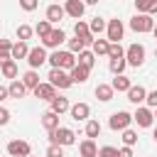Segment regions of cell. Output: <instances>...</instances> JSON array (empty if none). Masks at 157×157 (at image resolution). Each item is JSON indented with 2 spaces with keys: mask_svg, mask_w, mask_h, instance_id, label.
<instances>
[{
  "mask_svg": "<svg viewBox=\"0 0 157 157\" xmlns=\"http://www.w3.org/2000/svg\"><path fill=\"white\" fill-rule=\"evenodd\" d=\"M113 93H115V91H113L110 83H98V86H96V98L103 101V103H108V101L113 98Z\"/></svg>",
  "mask_w": 157,
  "mask_h": 157,
  "instance_id": "cell-19",
  "label": "cell"
},
{
  "mask_svg": "<svg viewBox=\"0 0 157 157\" xmlns=\"http://www.w3.org/2000/svg\"><path fill=\"white\" fill-rule=\"evenodd\" d=\"M7 123H10V110L0 108V125H7Z\"/></svg>",
  "mask_w": 157,
  "mask_h": 157,
  "instance_id": "cell-43",
  "label": "cell"
},
{
  "mask_svg": "<svg viewBox=\"0 0 157 157\" xmlns=\"http://www.w3.org/2000/svg\"><path fill=\"white\" fill-rule=\"evenodd\" d=\"M152 137H155V140H157V128H155V132H152Z\"/></svg>",
  "mask_w": 157,
  "mask_h": 157,
  "instance_id": "cell-47",
  "label": "cell"
},
{
  "mask_svg": "<svg viewBox=\"0 0 157 157\" xmlns=\"http://www.w3.org/2000/svg\"><path fill=\"white\" fill-rule=\"evenodd\" d=\"M0 71H2L5 78H12V81H15V76H17V61H15V59L2 61V64H0Z\"/></svg>",
  "mask_w": 157,
  "mask_h": 157,
  "instance_id": "cell-22",
  "label": "cell"
},
{
  "mask_svg": "<svg viewBox=\"0 0 157 157\" xmlns=\"http://www.w3.org/2000/svg\"><path fill=\"white\" fill-rule=\"evenodd\" d=\"M12 59V42L10 39H0V64Z\"/></svg>",
  "mask_w": 157,
  "mask_h": 157,
  "instance_id": "cell-30",
  "label": "cell"
},
{
  "mask_svg": "<svg viewBox=\"0 0 157 157\" xmlns=\"http://www.w3.org/2000/svg\"><path fill=\"white\" fill-rule=\"evenodd\" d=\"M125 61L130 66H142V61H145V47L142 44H130L125 49Z\"/></svg>",
  "mask_w": 157,
  "mask_h": 157,
  "instance_id": "cell-3",
  "label": "cell"
},
{
  "mask_svg": "<svg viewBox=\"0 0 157 157\" xmlns=\"http://www.w3.org/2000/svg\"><path fill=\"white\" fill-rule=\"evenodd\" d=\"M98 135H101V123L98 120H88L86 123V137L88 140H96Z\"/></svg>",
  "mask_w": 157,
  "mask_h": 157,
  "instance_id": "cell-31",
  "label": "cell"
},
{
  "mask_svg": "<svg viewBox=\"0 0 157 157\" xmlns=\"http://www.w3.org/2000/svg\"><path fill=\"white\" fill-rule=\"evenodd\" d=\"M22 83H25V88H32V91H34V88L39 86V74L29 69V71H27V74L22 76Z\"/></svg>",
  "mask_w": 157,
  "mask_h": 157,
  "instance_id": "cell-27",
  "label": "cell"
},
{
  "mask_svg": "<svg viewBox=\"0 0 157 157\" xmlns=\"http://www.w3.org/2000/svg\"><path fill=\"white\" fill-rule=\"evenodd\" d=\"M118 157H132V147H120L118 150Z\"/></svg>",
  "mask_w": 157,
  "mask_h": 157,
  "instance_id": "cell-44",
  "label": "cell"
},
{
  "mask_svg": "<svg viewBox=\"0 0 157 157\" xmlns=\"http://www.w3.org/2000/svg\"><path fill=\"white\" fill-rule=\"evenodd\" d=\"M155 118H157V110H155Z\"/></svg>",
  "mask_w": 157,
  "mask_h": 157,
  "instance_id": "cell-49",
  "label": "cell"
},
{
  "mask_svg": "<svg viewBox=\"0 0 157 157\" xmlns=\"http://www.w3.org/2000/svg\"><path fill=\"white\" fill-rule=\"evenodd\" d=\"M78 152H81V157H98V147H96V142L88 140V137L78 145Z\"/></svg>",
  "mask_w": 157,
  "mask_h": 157,
  "instance_id": "cell-21",
  "label": "cell"
},
{
  "mask_svg": "<svg viewBox=\"0 0 157 157\" xmlns=\"http://www.w3.org/2000/svg\"><path fill=\"white\" fill-rule=\"evenodd\" d=\"M34 96H37L39 101H49V103H52V101L56 98V88H54L52 83H39V86L34 88Z\"/></svg>",
  "mask_w": 157,
  "mask_h": 157,
  "instance_id": "cell-12",
  "label": "cell"
},
{
  "mask_svg": "<svg viewBox=\"0 0 157 157\" xmlns=\"http://www.w3.org/2000/svg\"><path fill=\"white\" fill-rule=\"evenodd\" d=\"M132 120H135L140 128H150V125L155 123V113H152L150 108H137L135 115H132Z\"/></svg>",
  "mask_w": 157,
  "mask_h": 157,
  "instance_id": "cell-10",
  "label": "cell"
},
{
  "mask_svg": "<svg viewBox=\"0 0 157 157\" xmlns=\"http://www.w3.org/2000/svg\"><path fill=\"white\" fill-rule=\"evenodd\" d=\"M145 98H147V91H145L142 86H132V88L128 91V101H130V103H135V105H137V103H142Z\"/></svg>",
  "mask_w": 157,
  "mask_h": 157,
  "instance_id": "cell-23",
  "label": "cell"
},
{
  "mask_svg": "<svg viewBox=\"0 0 157 157\" xmlns=\"http://www.w3.org/2000/svg\"><path fill=\"white\" fill-rule=\"evenodd\" d=\"M83 49H86V44H83V39H78V37H74V39H69V52H71V54H74V52H78V54H81Z\"/></svg>",
  "mask_w": 157,
  "mask_h": 157,
  "instance_id": "cell-39",
  "label": "cell"
},
{
  "mask_svg": "<svg viewBox=\"0 0 157 157\" xmlns=\"http://www.w3.org/2000/svg\"><path fill=\"white\" fill-rule=\"evenodd\" d=\"M69 113H71V118H74V120H86V123H88L91 108H88V103H74Z\"/></svg>",
  "mask_w": 157,
  "mask_h": 157,
  "instance_id": "cell-14",
  "label": "cell"
},
{
  "mask_svg": "<svg viewBox=\"0 0 157 157\" xmlns=\"http://www.w3.org/2000/svg\"><path fill=\"white\" fill-rule=\"evenodd\" d=\"M64 39H66L64 29H61V27H56V29H52V34H49L47 39H42V44H44V47H49V49H56Z\"/></svg>",
  "mask_w": 157,
  "mask_h": 157,
  "instance_id": "cell-13",
  "label": "cell"
},
{
  "mask_svg": "<svg viewBox=\"0 0 157 157\" xmlns=\"http://www.w3.org/2000/svg\"><path fill=\"white\" fill-rule=\"evenodd\" d=\"M83 10H86V5L81 0H66V5H64V12L71 15V17H76V20L83 15Z\"/></svg>",
  "mask_w": 157,
  "mask_h": 157,
  "instance_id": "cell-15",
  "label": "cell"
},
{
  "mask_svg": "<svg viewBox=\"0 0 157 157\" xmlns=\"http://www.w3.org/2000/svg\"><path fill=\"white\" fill-rule=\"evenodd\" d=\"M125 64H128L125 59H113V61H110V71H113L115 76H123V71H125Z\"/></svg>",
  "mask_w": 157,
  "mask_h": 157,
  "instance_id": "cell-36",
  "label": "cell"
},
{
  "mask_svg": "<svg viewBox=\"0 0 157 157\" xmlns=\"http://www.w3.org/2000/svg\"><path fill=\"white\" fill-rule=\"evenodd\" d=\"M88 74H91V69H86V66L76 64V66L71 69V74H69V76H71V81H74V83H83V81L88 78Z\"/></svg>",
  "mask_w": 157,
  "mask_h": 157,
  "instance_id": "cell-18",
  "label": "cell"
},
{
  "mask_svg": "<svg viewBox=\"0 0 157 157\" xmlns=\"http://www.w3.org/2000/svg\"><path fill=\"white\" fill-rule=\"evenodd\" d=\"M32 32H34V29H32L29 25H20V27H17V37H20V42H27V39L32 37Z\"/></svg>",
  "mask_w": 157,
  "mask_h": 157,
  "instance_id": "cell-38",
  "label": "cell"
},
{
  "mask_svg": "<svg viewBox=\"0 0 157 157\" xmlns=\"http://www.w3.org/2000/svg\"><path fill=\"white\" fill-rule=\"evenodd\" d=\"M78 64L86 66V69H93V64H96V54L88 52V49H83V52L78 54Z\"/></svg>",
  "mask_w": 157,
  "mask_h": 157,
  "instance_id": "cell-29",
  "label": "cell"
},
{
  "mask_svg": "<svg viewBox=\"0 0 157 157\" xmlns=\"http://www.w3.org/2000/svg\"><path fill=\"white\" fill-rule=\"evenodd\" d=\"M47 157H64V150H61L59 145H49V150H47Z\"/></svg>",
  "mask_w": 157,
  "mask_h": 157,
  "instance_id": "cell-41",
  "label": "cell"
},
{
  "mask_svg": "<svg viewBox=\"0 0 157 157\" xmlns=\"http://www.w3.org/2000/svg\"><path fill=\"white\" fill-rule=\"evenodd\" d=\"M47 61L52 64V69H61V71H71V69L78 64V61H76V56H74L71 52H59V49H56Z\"/></svg>",
  "mask_w": 157,
  "mask_h": 157,
  "instance_id": "cell-1",
  "label": "cell"
},
{
  "mask_svg": "<svg viewBox=\"0 0 157 157\" xmlns=\"http://www.w3.org/2000/svg\"><path fill=\"white\" fill-rule=\"evenodd\" d=\"M49 83H52L54 88H69L74 81H71V76H69L66 71H61V69H52V71H49Z\"/></svg>",
  "mask_w": 157,
  "mask_h": 157,
  "instance_id": "cell-7",
  "label": "cell"
},
{
  "mask_svg": "<svg viewBox=\"0 0 157 157\" xmlns=\"http://www.w3.org/2000/svg\"><path fill=\"white\" fill-rule=\"evenodd\" d=\"M108 49H110V42H108V39H96L91 52H93L96 56H101V54H108Z\"/></svg>",
  "mask_w": 157,
  "mask_h": 157,
  "instance_id": "cell-32",
  "label": "cell"
},
{
  "mask_svg": "<svg viewBox=\"0 0 157 157\" xmlns=\"http://www.w3.org/2000/svg\"><path fill=\"white\" fill-rule=\"evenodd\" d=\"M29 152H32V147L25 140H10L7 142V155L10 157H32Z\"/></svg>",
  "mask_w": 157,
  "mask_h": 157,
  "instance_id": "cell-6",
  "label": "cell"
},
{
  "mask_svg": "<svg viewBox=\"0 0 157 157\" xmlns=\"http://www.w3.org/2000/svg\"><path fill=\"white\" fill-rule=\"evenodd\" d=\"M42 125H44L49 132L59 130V115H56V113H52V110H47V113L42 115Z\"/></svg>",
  "mask_w": 157,
  "mask_h": 157,
  "instance_id": "cell-20",
  "label": "cell"
},
{
  "mask_svg": "<svg viewBox=\"0 0 157 157\" xmlns=\"http://www.w3.org/2000/svg\"><path fill=\"white\" fill-rule=\"evenodd\" d=\"M52 29H54V27H52V25H49L47 20H42V22H37V27H34V32H37V34H39L42 39H47V37L52 34Z\"/></svg>",
  "mask_w": 157,
  "mask_h": 157,
  "instance_id": "cell-34",
  "label": "cell"
},
{
  "mask_svg": "<svg viewBox=\"0 0 157 157\" xmlns=\"http://www.w3.org/2000/svg\"><path fill=\"white\" fill-rule=\"evenodd\" d=\"M108 56H110V61H113V59H125V49H123L120 44H110Z\"/></svg>",
  "mask_w": 157,
  "mask_h": 157,
  "instance_id": "cell-35",
  "label": "cell"
},
{
  "mask_svg": "<svg viewBox=\"0 0 157 157\" xmlns=\"http://www.w3.org/2000/svg\"><path fill=\"white\" fill-rule=\"evenodd\" d=\"M152 34H155V39H157V27H155V29H152Z\"/></svg>",
  "mask_w": 157,
  "mask_h": 157,
  "instance_id": "cell-48",
  "label": "cell"
},
{
  "mask_svg": "<svg viewBox=\"0 0 157 157\" xmlns=\"http://www.w3.org/2000/svg\"><path fill=\"white\" fill-rule=\"evenodd\" d=\"M7 96H10V91H7V88H5V86H0V101H5V98H7Z\"/></svg>",
  "mask_w": 157,
  "mask_h": 157,
  "instance_id": "cell-46",
  "label": "cell"
},
{
  "mask_svg": "<svg viewBox=\"0 0 157 157\" xmlns=\"http://www.w3.org/2000/svg\"><path fill=\"white\" fill-rule=\"evenodd\" d=\"M110 86H113V91H125V93H128V91L132 88V81H130L128 76H115Z\"/></svg>",
  "mask_w": 157,
  "mask_h": 157,
  "instance_id": "cell-26",
  "label": "cell"
},
{
  "mask_svg": "<svg viewBox=\"0 0 157 157\" xmlns=\"http://www.w3.org/2000/svg\"><path fill=\"white\" fill-rule=\"evenodd\" d=\"M137 15H157V0H135Z\"/></svg>",
  "mask_w": 157,
  "mask_h": 157,
  "instance_id": "cell-16",
  "label": "cell"
},
{
  "mask_svg": "<svg viewBox=\"0 0 157 157\" xmlns=\"http://www.w3.org/2000/svg\"><path fill=\"white\" fill-rule=\"evenodd\" d=\"M145 101H147V105H150V108H155V110H157V91H150Z\"/></svg>",
  "mask_w": 157,
  "mask_h": 157,
  "instance_id": "cell-42",
  "label": "cell"
},
{
  "mask_svg": "<svg viewBox=\"0 0 157 157\" xmlns=\"http://www.w3.org/2000/svg\"><path fill=\"white\" fill-rule=\"evenodd\" d=\"M74 34H76L78 39H83V44H86V47H88V44L93 47V42H96V39H93V34H91V29H88V25H86V22H81V20L74 25Z\"/></svg>",
  "mask_w": 157,
  "mask_h": 157,
  "instance_id": "cell-11",
  "label": "cell"
},
{
  "mask_svg": "<svg viewBox=\"0 0 157 157\" xmlns=\"http://www.w3.org/2000/svg\"><path fill=\"white\" fill-rule=\"evenodd\" d=\"M123 142H125V147H132V145L137 142V132H135V130H130V128H128V130H123Z\"/></svg>",
  "mask_w": 157,
  "mask_h": 157,
  "instance_id": "cell-37",
  "label": "cell"
},
{
  "mask_svg": "<svg viewBox=\"0 0 157 157\" xmlns=\"http://www.w3.org/2000/svg\"><path fill=\"white\" fill-rule=\"evenodd\" d=\"M20 5H22L25 10H34V7H37V2H34V0H22Z\"/></svg>",
  "mask_w": 157,
  "mask_h": 157,
  "instance_id": "cell-45",
  "label": "cell"
},
{
  "mask_svg": "<svg viewBox=\"0 0 157 157\" xmlns=\"http://www.w3.org/2000/svg\"><path fill=\"white\" fill-rule=\"evenodd\" d=\"M66 110H71V105H69V98H61V96H56V98L52 101V113L61 115V113H66Z\"/></svg>",
  "mask_w": 157,
  "mask_h": 157,
  "instance_id": "cell-24",
  "label": "cell"
},
{
  "mask_svg": "<svg viewBox=\"0 0 157 157\" xmlns=\"http://www.w3.org/2000/svg\"><path fill=\"white\" fill-rule=\"evenodd\" d=\"M98 157H118V147L105 145V147H101V150H98Z\"/></svg>",
  "mask_w": 157,
  "mask_h": 157,
  "instance_id": "cell-40",
  "label": "cell"
},
{
  "mask_svg": "<svg viewBox=\"0 0 157 157\" xmlns=\"http://www.w3.org/2000/svg\"><path fill=\"white\" fill-rule=\"evenodd\" d=\"M7 91H10V98H22L27 88H25V83H22L20 78H15V81H12L10 86H7Z\"/></svg>",
  "mask_w": 157,
  "mask_h": 157,
  "instance_id": "cell-28",
  "label": "cell"
},
{
  "mask_svg": "<svg viewBox=\"0 0 157 157\" xmlns=\"http://www.w3.org/2000/svg\"><path fill=\"white\" fill-rule=\"evenodd\" d=\"M76 135L71 128H59L54 132H49V145H59V147H66V145H74Z\"/></svg>",
  "mask_w": 157,
  "mask_h": 157,
  "instance_id": "cell-2",
  "label": "cell"
},
{
  "mask_svg": "<svg viewBox=\"0 0 157 157\" xmlns=\"http://www.w3.org/2000/svg\"><path fill=\"white\" fill-rule=\"evenodd\" d=\"M130 123H132V115H130L128 110H118V113H113L110 120H108L110 130H128Z\"/></svg>",
  "mask_w": 157,
  "mask_h": 157,
  "instance_id": "cell-5",
  "label": "cell"
},
{
  "mask_svg": "<svg viewBox=\"0 0 157 157\" xmlns=\"http://www.w3.org/2000/svg\"><path fill=\"white\" fill-rule=\"evenodd\" d=\"M105 27H108V25H105V20H103V17H93V20H91V25H88L91 34H101Z\"/></svg>",
  "mask_w": 157,
  "mask_h": 157,
  "instance_id": "cell-33",
  "label": "cell"
},
{
  "mask_svg": "<svg viewBox=\"0 0 157 157\" xmlns=\"http://www.w3.org/2000/svg\"><path fill=\"white\" fill-rule=\"evenodd\" d=\"M130 29L132 32H152L155 29V22H152V17L150 15H135L132 20H130Z\"/></svg>",
  "mask_w": 157,
  "mask_h": 157,
  "instance_id": "cell-4",
  "label": "cell"
},
{
  "mask_svg": "<svg viewBox=\"0 0 157 157\" xmlns=\"http://www.w3.org/2000/svg\"><path fill=\"white\" fill-rule=\"evenodd\" d=\"M105 34H108L110 44H120V39H123V22L120 20H110L108 27H105Z\"/></svg>",
  "mask_w": 157,
  "mask_h": 157,
  "instance_id": "cell-8",
  "label": "cell"
},
{
  "mask_svg": "<svg viewBox=\"0 0 157 157\" xmlns=\"http://www.w3.org/2000/svg\"><path fill=\"white\" fill-rule=\"evenodd\" d=\"M27 54H29L27 42H15V44H12V59H15V61H17V59H27Z\"/></svg>",
  "mask_w": 157,
  "mask_h": 157,
  "instance_id": "cell-25",
  "label": "cell"
},
{
  "mask_svg": "<svg viewBox=\"0 0 157 157\" xmlns=\"http://www.w3.org/2000/svg\"><path fill=\"white\" fill-rule=\"evenodd\" d=\"M64 15H66V12H64V7H61V5H56V2H52V5L47 7V22H49V25L59 22Z\"/></svg>",
  "mask_w": 157,
  "mask_h": 157,
  "instance_id": "cell-17",
  "label": "cell"
},
{
  "mask_svg": "<svg viewBox=\"0 0 157 157\" xmlns=\"http://www.w3.org/2000/svg\"><path fill=\"white\" fill-rule=\"evenodd\" d=\"M47 59H49V56H47V49H44V47H34V49H29V54H27V64L32 66V71H34L37 66H42Z\"/></svg>",
  "mask_w": 157,
  "mask_h": 157,
  "instance_id": "cell-9",
  "label": "cell"
}]
</instances>
